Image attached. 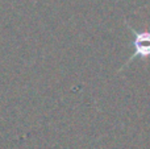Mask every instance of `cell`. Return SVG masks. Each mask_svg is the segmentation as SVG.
Here are the masks:
<instances>
[{
	"mask_svg": "<svg viewBox=\"0 0 150 149\" xmlns=\"http://www.w3.org/2000/svg\"><path fill=\"white\" fill-rule=\"evenodd\" d=\"M132 29L133 34H134V41H133V45H134V53L133 55L128 60L127 65L133 61L136 57L140 58H148L150 57V32H137L129 26Z\"/></svg>",
	"mask_w": 150,
	"mask_h": 149,
	"instance_id": "6da1fadb",
	"label": "cell"
}]
</instances>
